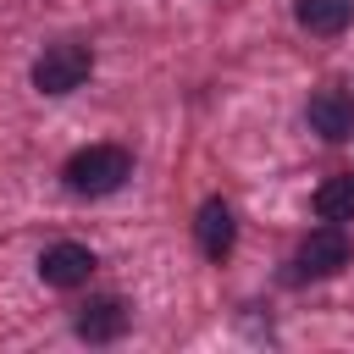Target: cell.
I'll return each mask as SVG.
<instances>
[{
	"mask_svg": "<svg viewBox=\"0 0 354 354\" xmlns=\"http://www.w3.org/2000/svg\"><path fill=\"white\" fill-rule=\"evenodd\" d=\"M61 177H66L72 194L100 199V194H116V188L133 177V155H127L122 144H88V149H77V155L66 160Z\"/></svg>",
	"mask_w": 354,
	"mask_h": 354,
	"instance_id": "6da1fadb",
	"label": "cell"
},
{
	"mask_svg": "<svg viewBox=\"0 0 354 354\" xmlns=\"http://www.w3.org/2000/svg\"><path fill=\"white\" fill-rule=\"evenodd\" d=\"M88 72H94L88 44H50V50L33 61V88H39V94H72V88L88 83Z\"/></svg>",
	"mask_w": 354,
	"mask_h": 354,
	"instance_id": "7a4b0ae2",
	"label": "cell"
},
{
	"mask_svg": "<svg viewBox=\"0 0 354 354\" xmlns=\"http://www.w3.org/2000/svg\"><path fill=\"white\" fill-rule=\"evenodd\" d=\"M348 254H354L348 232H343L337 221H326V227H315V232L299 243V254H293V277H337V271L348 266Z\"/></svg>",
	"mask_w": 354,
	"mask_h": 354,
	"instance_id": "3957f363",
	"label": "cell"
},
{
	"mask_svg": "<svg viewBox=\"0 0 354 354\" xmlns=\"http://www.w3.org/2000/svg\"><path fill=\"white\" fill-rule=\"evenodd\" d=\"M39 277L50 288H83L94 277V249L88 243H50L39 254Z\"/></svg>",
	"mask_w": 354,
	"mask_h": 354,
	"instance_id": "277c9868",
	"label": "cell"
},
{
	"mask_svg": "<svg viewBox=\"0 0 354 354\" xmlns=\"http://www.w3.org/2000/svg\"><path fill=\"white\" fill-rule=\"evenodd\" d=\"M304 122H310V133H321V138H348L354 133V94H343V88H315L310 94V105H304Z\"/></svg>",
	"mask_w": 354,
	"mask_h": 354,
	"instance_id": "5b68a950",
	"label": "cell"
},
{
	"mask_svg": "<svg viewBox=\"0 0 354 354\" xmlns=\"http://www.w3.org/2000/svg\"><path fill=\"white\" fill-rule=\"evenodd\" d=\"M232 210H227V199H205L199 205V221H194V238H199V254L205 260H227L232 254Z\"/></svg>",
	"mask_w": 354,
	"mask_h": 354,
	"instance_id": "8992f818",
	"label": "cell"
},
{
	"mask_svg": "<svg viewBox=\"0 0 354 354\" xmlns=\"http://www.w3.org/2000/svg\"><path fill=\"white\" fill-rule=\"evenodd\" d=\"M127 332V304L122 299H88L83 310H77V337H88V343H116Z\"/></svg>",
	"mask_w": 354,
	"mask_h": 354,
	"instance_id": "52a82bcc",
	"label": "cell"
},
{
	"mask_svg": "<svg viewBox=\"0 0 354 354\" xmlns=\"http://www.w3.org/2000/svg\"><path fill=\"white\" fill-rule=\"evenodd\" d=\"M293 17H299V28H304V33L332 39V33H343V28L354 22V0H299V6H293Z\"/></svg>",
	"mask_w": 354,
	"mask_h": 354,
	"instance_id": "ba28073f",
	"label": "cell"
},
{
	"mask_svg": "<svg viewBox=\"0 0 354 354\" xmlns=\"http://www.w3.org/2000/svg\"><path fill=\"white\" fill-rule=\"evenodd\" d=\"M315 216L321 221H354V177H326L315 188Z\"/></svg>",
	"mask_w": 354,
	"mask_h": 354,
	"instance_id": "9c48e42d",
	"label": "cell"
}]
</instances>
